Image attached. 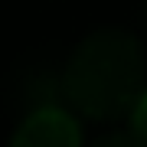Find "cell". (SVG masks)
I'll return each mask as SVG.
<instances>
[{"label":"cell","mask_w":147,"mask_h":147,"mask_svg":"<svg viewBox=\"0 0 147 147\" xmlns=\"http://www.w3.org/2000/svg\"><path fill=\"white\" fill-rule=\"evenodd\" d=\"M144 49L124 30H95L62 72V98L92 121H111L134 108L144 92Z\"/></svg>","instance_id":"1"},{"label":"cell","mask_w":147,"mask_h":147,"mask_svg":"<svg viewBox=\"0 0 147 147\" xmlns=\"http://www.w3.org/2000/svg\"><path fill=\"white\" fill-rule=\"evenodd\" d=\"M10 147H82V131L72 111L62 105L33 108L13 131Z\"/></svg>","instance_id":"2"},{"label":"cell","mask_w":147,"mask_h":147,"mask_svg":"<svg viewBox=\"0 0 147 147\" xmlns=\"http://www.w3.org/2000/svg\"><path fill=\"white\" fill-rule=\"evenodd\" d=\"M127 115H131V134L147 144V88L141 92V98L134 101V108L127 111Z\"/></svg>","instance_id":"3"},{"label":"cell","mask_w":147,"mask_h":147,"mask_svg":"<svg viewBox=\"0 0 147 147\" xmlns=\"http://www.w3.org/2000/svg\"><path fill=\"white\" fill-rule=\"evenodd\" d=\"M92 147H147L141 137H134L131 131H115V134H105V137H98Z\"/></svg>","instance_id":"4"}]
</instances>
